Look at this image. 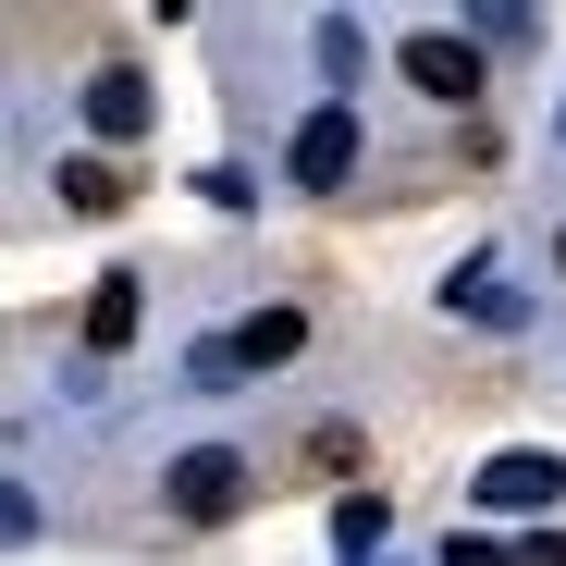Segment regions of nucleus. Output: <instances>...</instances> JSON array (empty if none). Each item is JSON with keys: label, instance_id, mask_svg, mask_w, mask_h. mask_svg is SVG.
<instances>
[{"label": "nucleus", "instance_id": "nucleus-9", "mask_svg": "<svg viewBox=\"0 0 566 566\" xmlns=\"http://www.w3.org/2000/svg\"><path fill=\"white\" fill-rule=\"evenodd\" d=\"M333 542H345V554H369V542H382V505L345 493V505H333Z\"/></svg>", "mask_w": 566, "mask_h": 566}, {"label": "nucleus", "instance_id": "nucleus-3", "mask_svg": "<svg viewBox=\"0 0 566 566\" xmlns=\"http://www.w3.org/2000/svg\"><path fill=\"white\" fill-rule=\"evenodd\" d=\"M234 505H247V455L210 443V455H185V468H172V517H198V530H210V517H234Z\"/></svg>", "mask_w": 566, "mask_h": 566}, {"label": "nucleus", "instance_id": "nucleus-12", "mask_svg": "<svg viewBox=\"0 0 566 566\" xmlns=\"http://www.w3.org/2000/svg\"><path fill=\"white\" fill-rule=\"evenodd\" d=\"M554 271H566V234H554Z\"/></svg>", "mask_w": 566, "mask_h": 566}, {"label": "nucleus", "instance_id": "nucleus-6", "mask_svg": "<svg viewBox=\"0 0 566 566\" xmlns=\"http://www.w3.org/2000/svg\"><path fill=\"white\" fill-rule=\"evenodd\" d=\"M296 345H308V308H259V321H247V333H234L222 357H234V369H283Z\"/></svg>", "mask_w": 566, "mask_h": 566}, {"label": "nucleus", "instance_id": "nucleus-2", "mask_svg": "<svg viewBox=\"0 0 566 566\" xmlns=\"http://www.w3.org/2000/svg\"><path fill=\"white\" fill-rule=\"evenodd\" d=\"M407 86H419V99H443V112H468V99H481V50L443 38V25H419V38H407Z\"/></svg>", "mask_w": 566, "mask_h": 566}, {"label": "nucleus", "instance_id": "nucleus-7", "mask_svg": "<svg viewBox=\"0 0 566 566\" xmlns=\"http://www.w3.org/2000/svg\"><path fill=\"white\" fill-rule=\"evenodd\" d=\"M136 296H148L136 271H112L99 296H86V345H99V357H112V345H136Z\"/></svg>", "mask_w": 566, "mask_h": 566}, {"label": "nucleus", "instance_id": "nucleus-1", "mask_svg": "<svg viewBox=\"0 0 566 566\" xmlns=\"http://www.w3.org/2000/svg\"><path fill=\"white\" fill-rule=\"evenodd\" d=\"M345 172H357V99H321V112L296 124V185H308V198H333Z\"/></svg>", "mask_w": 566, "mask_h": 566}, {"label": "nucleus", "instance_id": "nucleus-5", "mask_svg": "<svg viewBox=\"0 0 566 566\" xmlns=\"http://www.w3.org/2000/svg\"><path fill=\"white\" fill-rule=\"evenodd\" d=\"M86 124H99L112 148H124V136H148V86H136L124 62H112V74H86Z\"/></svg>", "mask_w": 566, "mask_h": 566}, {"label": "nucleus", "instance_id": "nucleus-11", "mask_svg": "<svg viewBox=\"0 0 566 566\" xmlns=\"http://www.w3.org/2000/svg\"><path fill=\"white\" fill-rule=\"evenodd\" d=\"M517 566H566V542H530V554H517Z\"/></svg>", "mask_w": 566, "mask_h": 566}, {"label": "nucleus", "instance_id": "nucleus-8", "mask_svg": "<svg viewBox=\"0 0 566 566\" xmlns=\"http://www.w3.org/2000/svg\"><path fill=\"white\" fill-rule=\"evenodd\" d=\"M62 210H86V222H99V210H124V185H112V160H62Z\"/></svg>", "mask_w": 566, "mask_h": 566}, {"label": "nucleus", "instance_id": "nucleus-10", "mask_svg": "<svg viewBox=\"0 0 566 566\" xmlns=\"http://www.w3.org/2000/svg\"><path fill=\"white\" fill-rule=\"evenodd\" d=\"M443 566H517V554H493V542H455V554H443Z\"/></svg>", "mask_w": 566, "mask_h": 566}, {"label": "nucleus", "instance_id": "nucleus-4", "mask_svg": "<svg viewBox=\"0 0 566 566\" xmlns=\"http://www.w3.org/2000/svg\"><path fill=\"white\" fill-rule=\"evenodd\" d=\"M566 493V455H493L481 468V505H554Z\"/></svg>", "mask_w": 566, "mask_h": 566}]
</instances>
